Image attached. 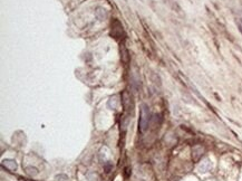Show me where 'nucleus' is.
<instances>
[{"label":"nucleus","instance_id":"f257e3e1","mask_svg":"<svg viewBox=\"0 0 242 181\" xmlns=\"http://www.w3.org/2000/svg\"><path fill=\"white\" fill-rule=\"evenodd\" d=\"M150 116H151V113H150L148 107H147V105L143 104L141 108V119H140V129L142 132H144L147 129Z\"/></svg>","mask_w":242,"mask_h":181},{"label":"nucleus","instance_id":"f03ea898","mask_svg":"<svg viewBox=\"0 0 242 181\" xmlns=\"http://www.w3.org/2000/svg\"><path fill=\"white\" fill-rule=\"evenodd\" d=\"M95 16L99 21H104V20H106L107 17H108V12H107V10H106L105 8L97 7L95 10Z\"/></svg>","mask_w":242,"mask_h":181},{"label":"nucleus","instance_id":"7ed1b4c3","mask_svg":"<svg viewBox=\"0 0 242 181\" xmlns=\"http://www.w3.org/2000/svg\"><path fill=\"white\" fill-rule=\"evenodd\" d=\"M2 166L6 167L7 169H9L10 171H16L17 170V163L15 160H11V159H6L2 161Z\"/></svg>","mask_w":242,"mask_h":181},{"label":"nucleus","instance_id":"20e7f679","mask_svg":"<svg viewBox=\"0 0 242 181\" xmlns=\"http://www.w3.org/2000/svg\"><path fill=\"white\" fill-rule=\"evenodd\" d=\"M107 105H108V107H110V110H116L117 106H118V100H117V97L114 96V97L110 98V101H108V103H107Z\"/></svg>","mask_w":242,"mask_h":181},{"label":"nucleus","instance_id":"39448f33","mask_svg":"<svg viewBox=\"0 0 242 181\" xmlns=\"http://www.w3.org/2000/svg\"><path fill=\"white\" fill-rule=\"evenodd\" d=\"M56 181H66L68 180V178H67V176H64V174H60V176H57L55 178Z\"/></svg>","mask_w":242,"mask_h":181}]
</instances>
